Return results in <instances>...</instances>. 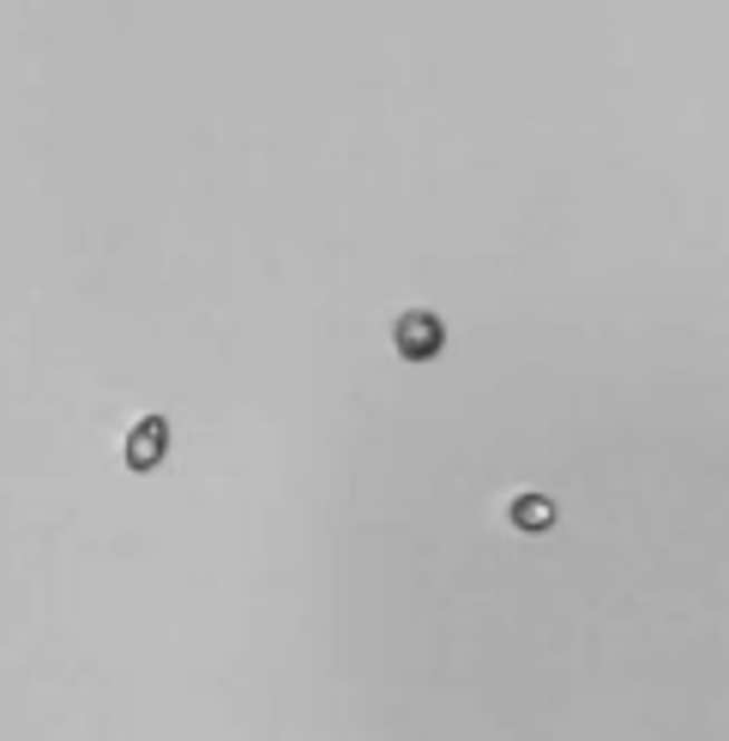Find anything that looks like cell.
<instances>
[{"instance_id": "cell-1", "label": "cell", "mask_w": 729, "mask_h": 741, "mask_svg": "<svg viewBox=\"0 0 729 741\" xmlns=\"http://www.w3.org/2000/svg\"><path fill=\"white\" fill-rule=\"evenodd\" d=\"M440 344H446V325L435 314H405L398 320V355L428 362V355H440Z\"/></svg>"}, {"instance_id": "cell-2", "label": "cell", "mask_w": 729, "mask_h": 741, "mask_svg": "<svg viewBox=\"0 0 729 741\" xmlns=\"http://www.w3.org/2000/svg\"><path fill=\"white\" fill-rule=\"evenodd\" d=\"M163 440H169V428H163V422H145L139 435L127 440V458H133V465H139V470H152L157 458H163Z\"/></svg>"}, {"instance_id": "cell-3", "label": "cell", "mask_w": 729, "mask_h": 741, "mask_svg": "<svg viewBox=\"0 0 729 741\" xmlns=\"http://www.w3.org/2000/svg\"><path fill=\"white\" fill-rule=\"evenodd\" d=\"M513 518H518V525H531V530H537V525H548L555 513H548V500H543V495H525V500L513 507Z\"/></svg>"}]
</instances>
